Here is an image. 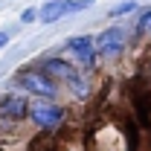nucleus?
<instances>
[{"mask_svg":"<svg viewBox=\"0 0 151 151\" xmlns=\"http://www.w3.org/2000/svg\"><path fill=\"white\" fill-rule=\"evenodd\" d=\"M134 9H137V3H134V0H125V3H116V6H113L111 15L113 18H122V15H128V12H134Z\"/></svg>","mask_w":151,"mask_h":151,"instance_id":"obj_10","label":"nucleus"},{"mask_svg":"<svg viewBox=\"0 0 151 151\" xmlns=\"http://www.w3.org/2000/svg\"><path fill=\"white\" fill-rule=\"evenodd\" d=\"M67 50L73 52V58L81 64V67H93L96 64V55H99V50H96V38H87V35H76L67 41Z\"/></svg>","mask_w":151,"mask_h":151,"instance_id":"obj_8","label":"nucleus"},{"mask_svg":"<svg viewBox=\"0 0 151 151\" xmlns=\"http://www.w3.org/2000/svg\"><path fill=\"white\" fill-rule=\"evenodd\" d=\"M87 6H93V0H50L44 9H38L41 12V20L44 23H52V20H61L64 15H70V12H81V9H87Z\"/></svg>","mask_w":151,"mask_h":151,"instance_id":"obj_5","label":"nucleus"},{"mask_svg":"<svg viewBox=\"0 0 151 151\" xmlns=\"http://www.w3.org/2000/svg\"><path fill=\"white\" fill-rule=\"evenodd\" d=\"M137 32H139V35H151V9L139 15V20H137Z\"/></svg>","mask_w":151,"mask_h":151,"instance_id":"obj_9","label":"nucleus"},{"mask_svg":"<svg viewBox=\"0 0 151 151\" xmlns=\"http://www.w3.org/2000/svg\"><path fill=\"white\" fill-rule=\"evenodd\" d=\"M96 50H99L102 58H119L122 50H125V32H122L119 26H111V29L99 32V38H96Z\"/></svg>","mask_w":151,"mask_h":151,"instance_id":"obj_6","label":"nucleus"},{"mask_svg":"<svg viewBox=\"0 0 151 151\" xmlns=\"http://www.w3.org/2000/svg\"><path fill=\"white\" fill-rule=\"evenodd\" d=\"M38 18H41V12H38V9H26V12L20 15V20H23V23H32V20H38Z\"/></svg>","mask_w":151,"mask_h":151,"instance_id":"obj_11","label":"nucleus"},{"mask_svg":"<svg viewBox=\"0 0 151 151\" xmlns=\"http://www.w3.org/2000/svg\"><path fill=\"white\" fill-rule=\"evenodd\" d=\"M93 151H128V139L119 128L105 125L93 134Z\"/></svg>","mask_w":151,"mask_h":151,"instance_id":"obj_7","label":"nucleus"},{"mask_svg":"<svg viewBox=\"0 0 151 151\" xmlns=\"http://www.w3.org/2000/svg\"><path fill=\"white\" fill-rule=\"evenodd\" d=\"M15 84L20 90H26L29 96H38V99H55L58 96V81H52L44 70H18L15 73Z\"/></svg>","mask_w":151,"mask_h":151,"instance_id":"obj_2","label":"nucleus"},{"mask_svg":"<svg viewBox=\"0 0 151 151\" xmlns=\"http://www.w3.org/2000/svg\"><path fill=\"white\" fill-rule=\"evenodd\" d=\"M23 119H29V102L23 99V96H3L0 99V122L3 125H18Z\"/></svg>","mask_w":151,"mask_h":151,"instance_id":"obj_4","label":"nucleus"},{"mask_svg":"<svg viewBox=\"0 0 151 151\" xmlns=\"http://www.w3.org/2000/svg\"><path fill=\"white\" fill-rule=\"evenodd\" d=\"M41 70L50 76L52 81H64L76 99H87V96H90L87 78L78 73L70 61H64V58H44V61H41Z\"/></svg>","mask_w":151,"mask_h":151,"instance_id":"obj_1","label":"nucleus"},{"mask_svg":"<svg viewBox=\"0 0 151 151\" xmlns=\"http://www.w3.org/2000/svg\"><path fill=\"white\" fill-rule=\"evenodd\" d=\"M6 44H9V35H6V32H0V50H3Z\"/></svg>","mask_w":151,"mask_h":151,"instance_id":"obj_12","label":"nucleus"},{"mask_svg":"<svg viewBox=\"0 0 151 151\" xmlns=\"http://www.w3.org/2000/svg\"><path fill=\"white\" fill-rule=\"evenodd\" d=\"M64 116H67V111L61 105H55L52 99H41V102H32L29 105V119H32V125L41 128V131H55V128H61Z\"/></svg>","mask_w":151,"mask_h":151,"instance_id":"obj_3","label":"nucleus"}]
</instances>
